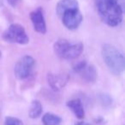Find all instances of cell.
I'll use <instances>...</instances> for the list:
<instances>
[{
    "instance_id": "cell-4",
    "label": "cell",
    "mask_w": 125,
    "mask_h": 125,
    "mask_svg": "<svg viewBox=\"0 0 125 125\" xmlns=\"http://www.w3.org/2000/svg\"><path fill=\"white\" fill-rule=\"evenodd\" d=\"M34 62L32 56L25 55L21 58L15 66V76L20 80L28 77L34 66Z\"/></svg>"
},
{
    "instance_id": "cell-7",
    "label": "cell",
    "mask_w": 125,
    "mask_h": 125,
    "mask_svg": "<svg viewBox=\"0 0 125 125\" xmlns=\"http://www.w3.org/2000/svg\"><path fill=\"white\" fill-rule=\"evenodd\" d=\"M69 78V75L65 74V73H62V74L49 73L47 75V81H48L49 85L55 91L63 89L67 84Z\"/></svg>"
},
{
    "instance_id": "cell-15",
    "label": "cell",
    "mask_w": 125,
    "mask_h": 125,
    "mask_svg": "<svg viewBox=\"0 0 125 125\" xmlns=\"http://www.w3.org/2000/svg\"><path fill=\"white\" fill-rule=\"evenodd\" d=\"M99 99H100V101L102 102V104H103L104 105H106V106L110 105L112 103L111 97L106 94H101L99 95Z\"/></svg>"
},
{
    "instance_id": "cell-5",
    "label": "cell",
    "mask_w": 125,
    "mask_h": 125,
    "mask_svg": "<svg viewBox=\"0 0 125 125\" xmlns=\"http://www.w3.org/2000/svg\"><path fill=\"white\" fill-rule=\"evenodd\" d=\"M63 24L69 30H75L79 27L82 21V15L79 9L69 10L61 15Z\"/></svg>"
},
{
    "instance_id": "cell-8",
    "label": "cell",
    "mask_w": 125,
    "mask_h": 125,
    "mask_svg": "<svg viewBox=\"0 0 125 125\" xmlns=\"http://www.w3.org/2000/svg\"><path fill=\"white\" fill-rule=\"evenodd\" d=\"M83 51V44L82 43H70L67 47L62 59L64 60H73L76 59L77 57L82 54Z\"/></svg>"
},
{
    "instance_id": "cell-11",
    "label": "cell",
    "mask_w": 125,
    "mask_h": 125,
    "mask_svg": "<svg viewBox=\"0 0 125 125\" xmlns=\"http://www.w3.org/2000/svg\"><path fill=\"white\" fill-rule=\"evenodd\" d=\"M79 8L77 0H60L57 5V13L59 16L65 11L69 10H76Z\"/></svg>"
},
{
    "instance_id": "cell-20",
    "label": "cell",
    "mask_w": 125,
    "mask_h": 125,
    "mask_svg": "<svg viewBox=\"0 0 125 125\" xmlns=\"http://www.w3.org/2000/svg\"><path fill=\"white\" fill-rule=\"evenodd\" d=\"M0 57H1V52H0Z\"/></svg>"
},
{
    "instance_id": "cell-19",
    "label": "cell",
    "mask_w": 125,
    "mask_h": 125,
    "mask_svg": "<svg viewBox=\"0 0 125 125\" xmlns=\"http://www.w3.org/2000/svg\"><path fill=\"white\" fill-rule=\"evenodd\" d=\"M75 125H91V124H87V123H85V122H78V123H76Z\"/></svg>"
},
{
    "instance_id": "cell-1",
    "label": "cell",
    "mask_w": 125,
    "mask_h": 125,
    "mask_svg": "<svg viewBox=\"0 0 125 125\" xmlns=\"http://www.w3.org/2000/svg\"><path fill=\"white\" fill-rule=\"evenodd\" d=\"M95 6L100 19L106 25L117 26L122 22L124 11L113 0H95Z\"/></svg>"
},
{
    "instance_id": "cell-12",
    "label": "cell",
    "mask_w": 125,
    "mask_h": 125,
    "mask_svg": "<svg viewBox=\"0 0 125 125\" xmlns=\"http://www.w3.org/2000/svg\"><path fill=\"white\" fill-rule=\"evenodd\" d=\"M42 113V105L39 100H33L29 109V117L31 118H37Z\"/></svg>"
},
{
    "instance_id": "cell-6",
    "label": "cell",
    "mask_w": 125,
    "mask_h": 125,
    "mask_svg": "<svg viewBox=\"0 0 125 125\" xmlns=\"http://www.w3.org/2000/svg\"><path fill=\"white\" fill-rule=\"evenodd\" d=\"M30 19L35 31L41 34H45L46 32V25L41 8H38L37 10H33L30 14Z\"/></svg>"
},
{
    "instance_id": "cell-16",
    "label": "cell",
    "mask_w": 125,
    "mask_h": 125,
    "mask_svg": "<svg viewBox=\"0 0 125 125\" xmlns=\"http://www.w3.org/2000/svg\"><path fill=\"white\" fill-rule=\"evenodd\" d=\"M87 64V61H79L78 63H76V64L74 66V68H73L74 72H75V73H80V72L82 71V70L83 69L84 67H85Z\"/></svg>"
},
{
    "instance_id": "cell-18",
    "label": "cell",
    "mask_w": 125,
    "mask_h": 125,
    "mask_svg": "<svg viewBox=\"0 0 125 125\" xmlns=\"http://www.w3.org/2000/svg\"><path fill=\"white\" fill-rule=\"evenodd\" d=\"M9 3V4L12 7H16L18 5V3H20L21 0H7Z\"/></svg>"
},
{
    "instance_id": "cell-9",
    "label": "cell",
    "mask_w": 125,
    "mask_h": 125,
    "mask_svg": "<svg viewBox=\"0 0 125 125\" xmlns=\"http://www.w3.org/2000/svg\"><path fill=\"white\" fill-rule=\"evenodd\" d=\"M67 106L69 109L72 111L75 116L78 119H83L85 117V111L83 108V105L81 100L79 99H74L69 100L67 102Z\"/></svg>"
},
{
    "instance_id": "cell-13",
    "label": "cell",
    "mask_w": 125,
    "mask_h": 125,
    "mask_svg": "<svg viewBox=\"0 0 125 125\" xmlns=\"http://www.w3.org/2000/svg\"><path fill=\"white\" fill-rule=\"evenodd\" d=\"M61 117L52 113H45L43 116L42 123L44 125H60Z\"/></svg>"
},
{
    "instance_id": "cell-2",
    "label": "cell",
    "mask_w": 125,
    "mask_h": 125,
    "mask_svg": "<svg viewBox=\"0 0 125 125\" xmlns=\"http://www.w3.org/2000/svg\"><path fill=\"white\" fill-rule=\"evenodd\" d=\"M102 57L107 67L115 75H120L124 71V57L115 46L105 44L102 49Z\"/></svg>"
},
{
    "instance_id": "cell-17",
    "label": "cell",
    "mask_w": 125,
    "mask_h": 125,
    "mask_svg": "<svg viewBox=\"0 0 125 125\" xmlns=\"http://www.w3.org/2000/svg\"><path fill=\"white\" fill-rule=\"evenodd\" d=\"M113 2L116 3L118 8H120L124 12V7H125V0H113Z\"/></svg>"
},
{
    "instance_id": "cell-10",
    "label": "cell",
    "mask_w": 125,
    "mask_h": 125,
    "mask_svg": "<svg viewBox=\"0 0 125 125\" xmlns=\"http://www.w3.org/2000/svg\"><path fill=\"white\" fill-rule=\"evenodd\" d=\"M86 83H94L98 77V73L94 66L93 65H86V66L78 73Z\"/></svg>"
},
{
    "instance_id": "cell-3",
    "label": "cell",
    "mask_w": 125,
    "mask_h": 125,
    "mask_svg": "<svg viewBox=\"0 0 125 125\" xmlns=\"http://www.w3.org/2000/svg\"><path fill=\"white\" fill-rule=\"evenodd\" d=\"M3 38L10 43H16L19 44H27L29 38L22 26L19 24H11L3 32Z\"/></svg>"
},
{
    "instance_id": "cell-14",
    "label": "cell",
    "mask_w": 125,
    "mask_h": 125,
    "mask_svg": "<svg viewBox=\"0 0 125 125\" xmlns=\"http://www.w3.org/2000/svg\"><path fill=\"white\" fill-rule=\"evenodd\" d=\"M4 125H24L20 119L14 117H7L5 118Z\"/></svg>"
}]
</instances>
